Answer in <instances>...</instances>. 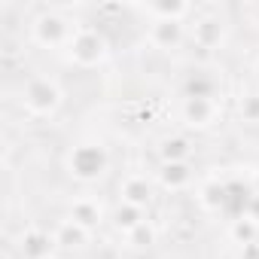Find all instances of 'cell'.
Returning a JSON list of instances; mask_svg holds the SVG:
<instances>
[{"mask_svg":"<svg viewBox=\"0 0 259 259\" xmlns=\"http://www.w3.org/2000/svg\"><path fill=\"white\" fill-rule=\"evenodd\" d=\"M107 171H110V153L98 141L76 144L67 153V174L79 183H98Z\"/></svg>","mask_w":259,"mask_h":259,"instance_id":"1","label":"cell"},{"mask_svg":"<svg viewBox=\"0 0 259 259\" xmlns=\"http://www.w3.org/2000/svg\"><path fill=\"white\" fill-rule=\"evenodd\" d=\"M76 31H79L76 22L61 10H43L31 25V37L43 49H61V46L67 49L70 40L76 37Z\"/></svg>","mask_w":259,"mask_h":259,"instance_id":"2","label":"cell"},{"mask_svg":"<svg viewBox=\"0 0 259 259\" xmlns=\"http://www.w3.org/2000/svg\"><path fill=\"white\" fill-rule=\"evenodd\" d=\"M64 95L58 89L55 79L49 76H34L25 82V92H22V104L31 116H55L58 107H61Z\"/></svg>","mask_w":259,"mask_h":259,"instance_id":"3","label":"cell"},{"mask_svg":"<svg viewBox=\"0 0 259 259\" xmlns=\"http://www.w3.org/2000/svg\"><path fill=\"white\" fill-rule=\"evenodd\" d=\"M107 55H110L107 37L98 34V31H92V28H79L76 37H73L70 46H67V58H70L76 67H98V64L107 61Z\"/></svg>","mask_w":259,"mask_h":259,"instance_id":"4","label":"cell"},{"mask_svg":"<svg viewBox=\"0 0 259 259\" xmlns=\"http://www.w3.org/2000/svg\"><path fill=\"white\" fill-rule=\"evenodd\" d=\"M220 104L210 98H183L180 104V119L186 128H195V132H204V128L220 122Z\"/></svg>","mask_w":259,"mask_h":259,"instance_id":"5","label":"cell"},{"mask_svg":"<svg viewBox=\"0 0 259 259\" xmlns=\"http://www.w3.org/2000/svg\"><path fill=\"white\" fill-rule=\"evenodd\" d=\"M135 10L144 13L150 22H180V25L195 13V7L186 4V0H147V4H138Z\"/></svg>","mask_w":259,"mask_h":259,"instance_id":"6","label":"cell"},{"mask_svg":"<svg viewBox=\"0 0 259 259\" xmlns=\"http://www.w3.org/2000/svg\"><path fill=\"white\" fill-rule=\"evenodd\" d=\"M253 195L256 192H253L250 180H241V177L226 180V207H223V217H229V220L247 217V207H250Z\"/></svg>","mask_w":259,"mask_h":259,"instance_id":"7","label":"cell"},{"mask_svg":"<svg viewBox=\"0 0 259 259\" xmlns=\"http://www.w3.org/2000/svg\"><path fill=\"white\" fill-rule=\"evenodd\" d=\"M192 40H195L201 49H217V46H223V40H226V22H223L220 16H210V13L195 16Z\"/></svg>","mask_w":259,"mask_h":259,"instance_id":"8","label":"cell"},{"mask_svg":"<svg viewBox=\"0 0 259 259\" xmlns=\"http://www.w3.org/2000/svg\"><path fill=\"white\" fill-rule=\"evenodd\" d=\"M183 98H210V101H217V95H220V79L210 73V70H204V67H195V70H189L186 76H183Z\"/></svg>","mask_w":259,"mask_h":259,"instance_id":"9","label":"cell"},{"mask_svg":"<svg viewBox=\"0 0 259 259\" xmlns=\"http://www.w3.org/2000/svg\"><path fill=\"white\" fill-rule=\"evenodd\" d=\"M55 235L43 232V229H28L19 241V250L25 259H52L55 256Z\"/></svg>","mask_w":259,"mask_h":259,"instance_id":"10","label":"cell"},{"mask_svg":"<svg viewBox=\"0 0 259 259\" xmlns=\"http://www.w3.org/2000/svg\"><path fill=\"white\" fill-rule=\"evenodd\" d=\"M183 37H186V31H183L180 22H150V43L162 52L180 49Z\"/></svg>","mask_w":259,"mask_h":259,"instance_id":"11","label":"cell"},{"mask_svg":"<svg viewBox=\"0 0 259 259\" xmlns=\"http://www.w3.org/2000/svg\"><path fill=\"white\" fill-rule=\"evenodd\" d=\"M119 195L125 204H135V207H147L153 201V183L144 177V174H132V177H125L122 186H119Z\"/></svg>","mask_w":259,"mask_h":259,"instance_id":"12","label":"cell"},{"mask_svg":"<svg viewBox=\"0 0 259 259\" xmlns=\"http://www.w3.org/2000/svg\"><path fill=\"white\" fill-rule=\"evenodd\" d=\"M52 235H55V244H58L61 250H82V247L89 244V238H92V232H89L85 226L73 223L70 217H67V220H61V223H58V229H55Z\"/></svg>","mask_w":259,"mask_h":259,"instance_id":"13","label":"cell"},{"mask_svg":"<svg viewBox=\"0 0 259 259\" xmlns=\"http://www.w3.org/2000/svg\"><path fill=\"white\" fill-rule=\"evenodd\" d=\"M192 156V141L186 135H168L159 144V159L162 165H174V162H189Z\"/></svg>","mask_w":259,"mask_h":259,"instance_id":"14","label":"cell"},{"mask_svg":"<svg viewBox=\"0 0 259 259\" xmlns=\"http://www.w3.org/2000/svg\"><path fill=\"white\" fill-rule=\"evenodd\" d=\"M198 204L207 213H223V207H226V180H217V177L204 180L198 186Z\"/></svg>","mask_w":259,"mask_h":259,"instance_id":"15","label":"cell"},{"mask_svg":"<svg viewBox=\"0 0 259 259\" xmlns=\"http://www.w3.org/2000/svg\"><path fill=\"white\" fill-rule=\"evenodd\" d=\"M192 183V168L189 162H174V165H159V186L180 192Z\"/></svg>","mask_w":259,"mask_h":259,"instance_id":"16","label":"cell"},{"mask_svg":"<svg viewBox=\"0 0 259 259\" xmlns=\"http://www.w3.org/2000/svg\"><path fill=\"white\" fill-rule=\"evenodd\" d=\"M101 217H104V210H101V204L95 198H76L70 204V220L79 223V226H85L89 232L101 226Z\"/></svg>","mask_w":259,"mask_h":259,"instance_id":"17","label":"cell"},{"mask_svg":"<svg viewBox=\"0 0 259 259\" xmlns=\"http://www.w3.org/2000/svg\"><path fill=\"white\" fill-rule=\"evenodd\" d=\"M229 238L244 247V244H256L259 238V226L250 220V217H238V220H229Z\"/></svg>","mask_w":259,"mask_h":259,"instance_id":"18","label":"cell"},{"mask_svg":"<svg viewBox=\"0 0 259 259\" xmlns=\"http://www.w3.org/2000/svg\"><path fill=\"white\" fill-rule=\"evenodd\" d=\"M144 220H147V217H144V210H141V207H135V204H125V201H122V204L113 210V226H116L119 232H125V235L132 232V229H138Z\"/></svg>","mask_w":259,"mask_h":259,"instance_id":"19","label":"cell"},{"mask_svg":"<svg viewBox=\"0 0 259 259\" xmlns=\"http://www.w3.org/2000/svg\"><path fill=\"white\" fill-rule=\"evenodd\" d=\"M125 241H128L132 250H150V247H156V226L150 220H144L138 229H132L125 235Z\"/></svg>","mask_w":259,"mask_h":259,"instance_id":"20","label":"cell"},{"mask_svg":"<svg viewBox=\"0 0 259 259\" xmlns=\"http://www.w3.org/2000/svg\"><path fill=\"white\" fill-rule=\"evenodd\" d=\"M238 116H241V122L259 125V92H247L238 98Z\"/></svg>","mask_w":259,"mask_h":259,"instance_id":"21","label":"cell"},{"mask_svg":"<svg viewBox=\"0 0 259 259\" xmlns=\"http://www.w3.org/2000/svg\"><path fill=\"white\" fill-rule=\"evenodd\" d=\"M235 259H259V241H256V244H244V247H238Z\"/></svg>","mask_w":259,"mask_h":259,"instance_id":"22","label":"cell"},{"mask_svg":"<svg viewBox=\"0 0 259 259\" xmlns=\"http://www.w3.org/2000/svg\"><path fill=\"white\" fill-rule=\"evenodd\" d=\"M247 217L259 226V195H253V201H250V207H247Z\"/></svg>","mask_w":259,"mask_h":259,"instance_id":"23","label":"cell"},{"mask_svg":"<svg viewBox=\"0 0 259 259\" xmlns=\"http://www.w3.org/2000/svg\"><path fill=\"white\" fill-rule=\"evenodd\" d=\"M250 186H253V192H256V195H259V171H256V174H253V180H250Z\"/></svg>","mask_w":259,"mask_h":259,"instance_id":"24","label":"cell"},{"mask_svg":"<svg viewBox=\"0 0 259 259\" xmlns=\"http://www.w3.org/2000/svg\"><path fill=\"white\" fill-rule=\"evenodd\" d=\"M253 73H256V82H259V58H256V64H253Z\"/></svg>","mask_w":259,"mask_h":259,"instance_id":"25","label":"cell"},{"mask_svg":"<svg viewBox=\"0 0 259 259\" xmlns=\"http://www.w3.org/2000/svg\"><path fill=\"white\" fill-rule=\"evenodd\" d=\"M52 259H61V256H52Z\"/></svg>","mask_w":259,"mask_h":259,"instance_id":"26","label":"cell"}]
</instances>
